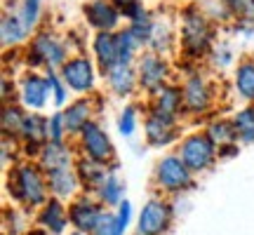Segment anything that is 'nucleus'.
<instances>
[{"instance_id": "f257e3e1", "label": "nucleus", "mask_w": 254, "mask_h": 235, "mask_svg": "<svg viewBox=\"0 0 254 235\" xmlns=\"http://www.w3.org/2000/svg\"><path fill=\"white\" fill-rule=\"evenodd\" d=\"M9 193L17 200L40 205L45 200V181H43V176H40L36 167L21 165L9 174Z\"/></svg>"}, {"instance_id": "f03ea898", "label": "nucleus", "mask_w": 254, "mask_h": 235, "mask_svg": "<svg viewBox=\"0 0 254 235\" xmlns=\"http://www.w3.org/2000/svg\"><path fill=\"white\" fill-rule=\"evenodd\" d=\"M182 160L190 172H200V170L209 167V163L214 160V144L209 141V136H189L182 144Z\"/></svg>"}, {"instance_id": "7ed1b4c3", "label": "nucleus", "mask_w": 254, "mask_h": 235, "mask_svg": "<svg viewBox=\"0 0 254 235\" xmlns=\"http://www.w3.org/2000/svg\"><path fill=\"white\" fill-rule=\"evenodd\" d=\"M182 40H184V47L190 57L200 55L207 50V43H209V26L205 17L200 12H186L184 17V33H182Z\"/></svg>"}, {"instance_id": "20e7f679", "label": "nucleus", "mask_w": 254, "mask_h": 235, "mask_svg": "<svg viewBox=\"0 0 254 235\" xmlns=\"http://www.w3.org/2000/svg\"><path fill=\"white\" fill-rule=\"evenodd\" d=\"M155 176H158V183L165 190H182L190 183V170L186 167V163H184L182 158H177V155L163 158L158 163Z\"/></svg>"}, {"instance_id": "39448f33", "label": "nucleus", "mask_w": 254, "mask_h": 235, "mask_svg": "<svg viewBox=\"0 0 254 235\" xmlns=\"http://www.w3.org/2000/svg\"><path fill=\"white\" fill-rule=\"evenodd\" d=\"M64 59H66V50L52 33H40L31 43V50H28V61L31 63L59 66V63H66Z\"/></svg>"}, {"instance_id": "423d86ee", "label": "nucleus", "mask_w": 254, "mask_h": 235, "mask_svg": "<svg viewBox=\"0 0 254 235\" xmlns=\"http://www.w3.org/2000/svg\"><path fill=\"white\" fill-rule=\"evenodd\" d=\"M170 224V207L163 200H151L139 217V233L141 235H160Z\"/></svg>"}, {"instance_id": "0eeeda50", "label": "nucleus", "mask_w": 254, "mask_h": 235, "mask_svg": "<svg viewBox=\"0 0 254 235\" xmlns=\"http://www.w3.org/2000/svg\"><path fill=\"white\" fill-rule=\"evenodd\" d=\"M62 78L64 82L75 92H87L94 82V73H92V63L85 57L78 59H68L62 66Z\"/></svg>"}, {"instance_id": "6e6552de", "label": "nucleus", "mask_w": 254, "mask_h": 235, "mask_svg": "<svg viewBox=\"0 0 254 235\" xmlns=\"http://www.w3.org/2000/svg\"><path fill=\"white\" fill-rule=\"evenodd\" d=\"M82 148L85 153L90 155L92 160H99V163H106L111 155H113V146H111V139L99 129V125L94 122H87L82 127Z\"/></svg>"}, {"instance_id": "1a4fd4ad", "label": "nucleus", "mask_w": 254, "mask_h": 235, "mask_svg": "<svg viewBox=\"0 0 254 235\" xmlns=\"http://www.w3.org/2000/svg\"><path fill=\"white\" fill-rule=\"evenodd\" d=\"M101 217H104V212L94 202H90V200H75L71 205V209H68L71 224L78 231H82V233H94L97 226H99Z\"/></svg>"}, {"instance_id": "9d476101", "label": "nucleus", "mask_w": 254, "mask_h": 235, "mask_svg": "<svg viewBox=\"0 0 254 235\" xmlns=\"http://www.w3.org/2000/svg\"><path fill=\"white\" fill-rule=\"evenodd\" d=\"M85 14H87L92 26L101 28V31H111L120 19L118 9L113 7L109 0H92L90 5L85 7Z\"/></svg>"}, {"instance_id": "9b49d317", "label": "nucleus", "mask_w": 254, "mask_h": 235, "mask_svg": "<svg viewBox=\"0 0 254 235\" xmlns=\"http://www.w3.org/2000/svg\"><path fill=\"white\" fill-rule=\"evenodd\" d=\"M165 75H167V66L163 63V59H158L155 55H148L141 59V63H139V78H141V85L146 90L160 92Z\"/></svg>"}, {"instance_id": "f8f14e48", "label": "nucleus", "mask_w": 254, "mask_h": 235, "mask_svg": "<svg viewBox=\"0 0 254 235\" xmlns=\"http://www.w3.org/2000/svg\"><path fill=\"white\" fill-rule=\"evenodd\" d=\"M184 104L186 109L193 111V113H202V111L209 106V87L205 85L202 78H190L186 85H184Z\"/></svg>"}, {"instance_id": "ddd939ff", "label": "nucleus", "mask_w": 254, "mask_h": 235, "mask_svg": "<svg viewBox=\"0 0 254 235\" xmlns=\"http://www.w3.org/2000/svg\"><path fill=\"white\" fill-rule=\"evenodd\" d=\"M94 55L99 59L101 68L111 71L118 63V43H116V36H111L109 31H101L99 36L94 38Z\"/></svg>"}, {"instance_id": "4468645a", "label": "nucleus", "mask_w": 254, "mask_h": 235, "mask_svg": "<svg viewBox=\"0 0 254 235\" xmlns=\"http://www.w3.org/2000/svg\"><path fill=\"white\" fill-rule=\"evenodd\" d=\"M47 80L38 78V75H28L24 85H21V101L28 109H43L47 99Z\"/></svg>"}, {"instance_id": "2eb2a0df", "label": "nucleus", "mask_w": 254, "mask_h": 235, "mask_svg": "<svg viewBox=\"0 0 254 235\" xmlns=\"http://www.w3.org/2000/svg\"><path fill=\"white\" fill-rule=\"evenodd\" d=\"M184 101V92H179L177 87H165L158 92V99H155V116L165 118V120H174V116L179 113Z\"/></svg>"}, {"instance_id": "dca6fc26", "label": "nucleus", "mask_w": 254, "mask_h": 235, "mask_svg": "<svg viewBox=\"0 0 254 235\" xmlns=\"http://www.w3.org/2000/svg\"><path fill=\"white\" fill-rule=\"evenodd\" d=\"M40 163L47 172H55V170H64V167H71V153L66 151L64 144L50 141L47 146H43V153H40Z\"/></svg>"}, {"instance_id": "f3484780", "label": "nucleus", "mask_w": 254, "mask_h": 235, "mask_svg": "<svg viewBox=\"0 0 254 235\" xmlns=\"http://www.w3.org/2000/svg\"><path fill=\"white\" fill-rule=\"evenodd\" d=\"M146 139L153 146H163L170 144L174 139V129H172V120H165L160 116H151L146 120Z\"/></svg>"}, {"instance_id": "a211bd4d", "label": "nucleus", "mask_w": 254, "mask_h": 235, "mask_svg": "<svg viewBox=\"0 0 254 235\" xmlns=\"http://www.w3.org/2000/svg\"><path fill=\"white\" fill-rule=\"evenodd\" d=\"M47 183H50V188L55 190L59 198H64V195H71L73 190H75L78 176L71 172V167H64V170L47 172Z\"/></svg>"}, {"instance_id": "6ab92c4d", "label": "nucleus", "mask_w": 254, "mask_h": 235, "mask_svg": "<svg viewBox=\"0 0 254 235\" xmlns=\"http://www.w3.org/2000/svg\"><path fill=\"white\" fill-rule=\"evenodd\" d=\"M40 224L45 228H50L52 233H62L66 228V212H64L62 202L59 200H50L40 214Z\"/></svg>"}, {"instance_id": "aec40b11", "label": "nucleus", "mask_w": 254, "mask_h": 235, "mask_svg": "<svg viewBox=\"0 0 254 235\" xmlns=\"http://www.w3.org/2000/svg\"><path fill=\"white\" fill-rule=\"evenodd\" d=\"M21 134L26 136V141H28V151H36L38 144L43 141L47 136V122L43 120L40 116H26V120H24V127H21Z\"/></svg>"}, {"instance_id": "412c9836", "label": "nucleus", "mask_w": 254, "mask_h": 235, "mask_svg": "<svg viewBox=\"0 0 254 235\" xmlns=\"http://www.w3.org/2000/svg\"><path fill=\"white\" fill-rule=\"evenodd\" d=\"M109 82L118 94H129L134 87V73L129 71L127 63H116L109 71Z\"/></svg>"}, {"instance_id": "4be33fe9", "label": "nucleus", "mask_w": 254, "mask_h": 235, "mask_svg": "<svg viewBox=\"0 0 254 235\" xmlns=\"http://www.w3.org/2000/svg\"><path fill=\"white\" fill-rule=\"evenodd\" d=\"M66 129L68 132H82V127L90 122V104L87 101H75L71 109L64 113Z\"/></svg>"}, {"instance_id": "5701e85b", "label": "nucleus", "mask_w": 254, "mask_h": 235, "mask_svg": "<svg viewBox=\"0 0 254 235\" xmlns=\"http://www.w3.org/2000/svg\"><path fill=\"white\" fill-rule=\"evenodd\" d=\"M2 45H17L19 40H24V33H26V26L24 21L14 14H7L2 17Z\"/></svg>"}, {"instance_id": "b1692460", "label": "nucleus", "mask_w": 254, "mask_h": 235, "mask_svg": "<svg viewBox=\"0 0 254 235\" xmlns=\"http://www.w3.org/2000/svg\"><path fill=\"white\" fill-rule=\"evenodd\" d=\"M236 87H238V92H240V97L254 99V63L252 61H243L238 66Z\"/></svg>"}, {"instance_id": "393cba45", "label": "nucleus", "mask_w": 254, "mask_h": 235, "mask_svg": "<svg viewBox=\"0 0 254 235\" xmlns=\"http://www.w3.org/2000/svg\"><path fill=\"white\" fill-rule=\"evenodd\" d=\"M78 174H80V179L85 181V183H90V186H101V181L106 179L109 174H106V170H104V163H99V160H82L80 165H78Z\"/></svg>"}, {"instance_id": "a878e982", "label": "nucleus", "mask_w": 254, "mask_h": 235, "mask_svg": "<svg viewBox=\"0 0 254 235\" xmlns=\"http://www.w3.org/2000/svg\"><path fill=\"white\" fill-rule=\"evenodd\" d=\"M99 195L106 205H120V195H123V183L116 174H109L106 179L101 181Z\"/></svg>"}, {"instance_id": "bb28decb", "label": "nucleus", "mask_w": 254, "mask_h": 235, "mask_svg": "<svg viewBox=\"0 0 254 235\" xmlns=\"http://www.w3.org/2000/svg\"><path fill=\"white\" fill-rule=\"evenodd\" d=\"M233 127H236V134L243 141H254V109L240 111L233 118Z\"/></svg>"}, {"instance_id": "cd10ccee", "label": "nucleus", "mask_w": 254, "mask_h": 235, "mask_svg": "<svg viewBox=\"0 0 254 235\" xmlns=\"http://www.w3.org/2000/svg\"><path fill=\"white\" fill-rule=\"evenodd\" d=\"M207 136L212 144H219V146H228L233 139H236V127L224 122V120H219V122H212L207 129Z\"/></svg>"}, {"instance_id": "c85d7f7f", "label": "nucleus", "mask_w": 254, "mask_h": 235, "mask_svg": "<svg viewBox=\"0 0 254 235\" xmlns=\"http://www.w3.org/2000/svg\"><path fill=\"white\" fill-rule=\"evenodd\" d=\"M116 43H118V63H129L134 47L139 45V40L134 38V33H132L129 28H127V31H120L118 36H116Z\"/></svg>"}, {"instance_id": "c756f323", "label": "nucleus", "mask_w": 254, "mask_h": 235, "mask_svg": "<svg viewBox=\"0 0 254 235\" xmlns=\"http://www.w3.org/2000/svg\"><path fill=\"white\" fill-rule=\"evenodd\" d=\"M24 120H26V116L21 113L19 109H14V106H5V111H2V129H5V134H21V127H24Z\"/></svg>"}, {"instance_id": "7c9ffc66", "label": "nucleus", "mask_w": 254, "mask_h": 235, "mask_svg": "<svg viewBox=\"0 0 254 235\" xmlns=\"http://www.w3.org/2000/svg\"><path fill=\"white\" fill-rule=\"evenodd\" d=\"M64 132H68V129H66V120H64V113H57V116H52V120L47 122V136H50V141H57V144H62Z\"/></svg>"}, {"instance_id": "2f4dec72", "label": "nucleus", "mask_w": 254, "mask_h": 235, "mask_svg": "<svg viewBox=\"0 0 254 235\" xmlns=\"http://www.w3.org/2000/svg\"><path fill=\"white\" fill-rule=\"evenodd\" d=\"M38 12H40V0H24L21 12H19V17H21V21H24V26L31 28L33 24H36Z\"/></svg>"}, {"instance_id": "473e14b6", "label": "nucleus", "mask_w": 254, "mask_h": 235, "mask_svg": "<svg viewBox=\"0 0 254 235\" xmlns=\"http://www.w3.org/2000/svg\"><path fill=\"white\" fill-rule=\"evenodd\" d=\"M94 235H123L116 214H104L99 221V226H97V231H94Z\"/></svg>"}, {"instance_id": "72a5a7b5", "label": "nucleus", "mask_w": 254, "mask_h": 235, "mask_svg": "<svg viewBox=\"0 0 254 235\" xmlns=\"http://www.w3.org/2000/svg\"><path fill=\"white\" fill-rule=\"evenodd\" d=\"M226 2H228V7H231L233 14L254 19V0H226Z\"/></svg>"}, {"instance_id": "f704fd0d", "label": "nucleus", "mask_w": 254, "mask_h": 235, "mask_svg": "<svg viewBox=\"0 0 254 235\" xmlns=\"http://www.w3.org/2000/svg\"><path fill=\"white\" fill-rule=\"evenodd\" d=\"M118 127H120V132H123L125 136L134 134V127H136V113H134V109H125V111H123Z\"/></svg>"}, {"instance_id": "c9c22d12", "label": "nucleus", "mask_w": 254, "mask_h": 235, "mask_svg": "<svg viewBox=\"0 0 254 235\" xmlns=\"http://www.w3.org/2000/svg\"><path fill=\"white\" fill-rule=\"evenodd\" d=\"M47 85H50L52 92H55V101L62 106L64 101H66V90H64V85L59 82V78H57L55 73H50V75H47Z\"/></svg>"}, {"instance_id": "e433bc0d", "label": "nucleus", "mask_w": 254, "mask_h": 235, "mask_svg": "<svg viewBox=\"0 0 254 235\" xmlns=\"http://www.w3.org/2000/svg\"><path fill=\"white\" fill-rule=\"evenodd\" d=\"M120 7H127V5H134V2H139V0H116Z\"/></svg>"}, {"instance_id": "4c0bfd02", "label": "nucleus", "mask_w": 254, "mask_h": 235, "mask_svg": "<svg viewBox=\"0 0 254 235\" xmlns=\"http://www.w3.org/2000/svg\"><path fill=\"white\" fill-rule=\"evenodd\" d=\"M31 235H45V233H31Z\"/></svg>"}, {"instance_id": "58836bf2", "label": "nucleus", "mask_w": 254, "mask_h": 235, "mask_svg": "<svg viewBox=\"0 0 254 235\" xmlns=\"http://www.w3.org/2000/svg\"><path fill=\"white\" fill-rule=\"evenodd\" d=\"M73 235H82V233H73Z\"/></svg>"}]
</instances>
